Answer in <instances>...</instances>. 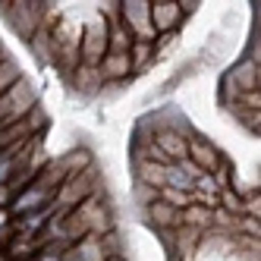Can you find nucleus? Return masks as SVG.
<instances>
[{"instance_id": "obj_1", "label": "nucleus", "mask_w": 261, "mask_h": 261, "mask_svg": "<svg viewBox=\"0 0 261 261\" xmlns=\"http://www.w3.org/2000/svg\"><path fill=\"white\" fill-rule=\"evenodd\" d=\"M35 101H38V91L29 79H19L4 98H0V126H13L25 120L32 110H35Z\"/></svg>"}, {"instance_id": "obj_2", "label": "nucleus", "mask_w": 261, "mask_h": 261, "mask_svg": "<svg viewBox=\"0 0 261 261\" xmlns=\"http://www.w3.org/2000/svg\"><path fill=\"white\" fill-rule=\"evenodd\" d=\"M4 13H7L10 25L19 32L25 41H32L35 32L44 25L47 13H50V4H4Z\"/></svg>"}, {"instance_id": "obj_3", "label": "nucleus", "mask_w": 261, "mask_h": 261, "mask_svg": "<svg viewBox=\"0 0 261 261\" xmlns=\"http://www.w3.org/2000/svg\"><path fill=\"white\" fill-rule=\"evenodd\" d=\"M107 32H110V25L101 19V16H95V19L85 25V32L79 35V60L85 66H98L104 60V54H107Z\"/></svg>"}, {"instance_id": "obj_4", "label": "nucleus", "mask_w": 261, "mask_h": 261, "mask_svg": "<svg viewBox=\"0 0 261 261\" xmlns=\"http://www.w3.org/2000/svg\"><path fill=\"white\" fill-rule=\"evenodd\" d=\"M120 25L133 35V41H151L154 44V29H151V16H148V4L145 0H129L120 4Z\"/></svg>"}, {"instance_id": "obj_5", "label": "nucleus", "mask_w": 261, "mask_h": 261, "mask_svg": "<svg viewBox=\"0 0 261 261\" xmlns=\"http://www.w3.org/2000/svg\"><path fill=\"white\" fill-rule=\"evenodd\" d=\"M220 151L201 136H186V161H192L201 173H214L217 164H220Z\"/></svg>"}, {"instance_id": "obj_6", "label": "nucleus", "mask_w": 261, "mask_h": 261, "mask_svg": "<svg viewBox=\"0 0 261 261\" xmlns=\"http://www.w3.org/2000/svg\"><path fill=\"white\" fill-rule=\"evenodd\" d=\"M227 88L236 98L242 95H258V60H242L227 72Z\"/></svg>"}, {"instance_id": "obj_7", "label": "nucleus", "mask_w": 261, "mask_h": 261, "mask_svg": "<svg viewBox=\"0 0 261 261\" xmlns=\"http://www.w3.org/2000/svg\"><path fill=\"white\" fill-rule=\"evenodd\" d=\"M148 16H151V29L154 35H170V29L179 22V4H173V0H154V4H148Z\"/></svg>"}, {"instance_id": "obj_8", "label": "nucleus", "mask_w": 261, "mask_h": 261, "mask_svg": "<svg viewBox=\"0 0 261 261\" xmlns=\"http://www.w3.org/2000/svg\"><path fill=\"white\" fill-rule=\"evenodd\" d=\"M98 72H101V79H107V82H123L129 72H133L129 54H114V50H107L104 60L98 63Z\"/></svg>"}, {"instance_id": "obj_9", "label": "nucleus", "mask_w": 261, "mask_h": 261, "mask_svg": "<svg viewBox=\"0 0 261 261\" xmlns=\"http://www.w3.org/2000/svg\"><path fill=\"white\" fill-rule=\"evenodd\" d=\"M145 214H148V220H151L154 223V227L161 230V233H167V230H176L179 227V208H170V204H167V201H151V204H148V208H145Z\"/></svg>"}, {"instance_id": "obj_10", "label": "nucleus", "mask_w": 261, "mask_h": 261, "mask_svg": "<svg viewBox=\"0 0 261 261\" xmlns=\"http://www.w3.org/2000/svg\"><path fill=\"white\" fill-rule=\"evenodd\" d=\"M151 142L161 148L167 158H170V164H176V161L186 158V133H170V129H161V133H154Z\"/></svg>"}, {"instance_id": "obj_11", "label": "nucleus", "mask_w": 261, "mask_h": 261, "mask_svg": "<svg viewBox=\"0 0 261 261\" xmlns=\"http://www.w3.org/2000/svg\"><path fill=\"white\" fill-rule=\"evenodd\" d=\"M136 179L142 186H148V189L161 192L164 186H167V167L151 164V161H136Z\"/></svg>"}, {"instance_id": "obj_12", "label": "nucleus", "mask_w": 261, "mask_h": 261, "mask_svg": "<svg viewBox=\"0 0 261 261\" xmlns=\"http://www.w3.org/2000/svg\"><path fill=\"white\" fill-rule=\"evenodd\" d=\"M72 82H76V88L82 91V95H98L101 85H104L98 66H85V63H79L76 69H72Z\"/></svg>"}, {"instance_id": "obj_13", "label": "nucleus", "mask_w": 261, "mask_h": 261, "mask_svg": "<svg viewBox=\"0 0 261 261\" xmlns=\"http://www.w3.org/2000/svg\"><path fill=\"white\" fill-rule=\"evenodd\" d=\"M22 79V69H19V63H16V60H4V63H0V98H4L7 95V91L16 85V82H19Z\"/></svg>"}, {"instance_id": "obj_14", "label": "nucleus", "mask_w": 261, "mask_h": 261, "mask_svg": "<svg viewBox=\"0 0 261 261\" xmlns=\"http://www.w3.org/2000/svg\"><path fill=\"white\" fill-rule=\"evenodd\" d=\"M151 57H154L151 41H133V47H129V63H133V69H145L151 63Z\"/></svg>"}, {"instance_id": "obj_15", "label": "nucleus", "mask_w": 261, "mask_h": 261, "mask_svg": "<svg viewBox=\"0 0 261 261\" xmlns=\"http://www.w3.org/2000/svg\"><path fill=\"white\" fill-rule=\"evenodd\" d=\"M136 201L142 204V208H148L151 201H158V192L148 189V186H142V182H136Z\"/></svg>"}, {"instance_id": "obj_16", "label": "nucleus", "mask_w": 261, "mask_h": 261, "mask_svg": "<svg viewBox=\"0 0 261 261\" xmlns=\"http://www.w3.org/2000/svg\"><path fill=\"white\" fill-rule=\"evenodd\" d=\"M4 60H7V50H4V47H0V63H4Z\"/></svg>"}]
</instances>
